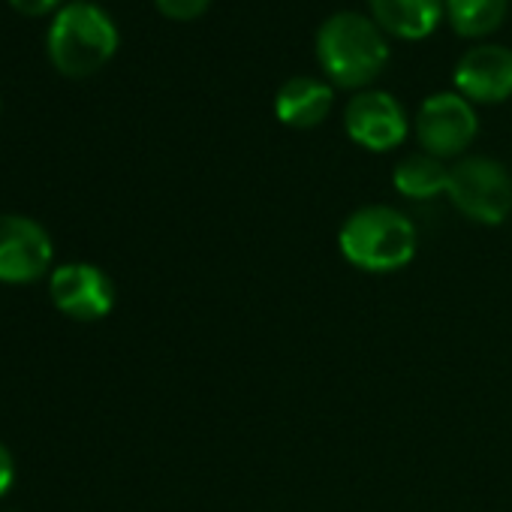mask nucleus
Segmentation results:
<instances>
[{
	"instance_id": "1",
	"label": "nucleus",
	"mask_w": 512,
	"mask_h": 512,
	"mask_svg": "<svg viewBox=\"0 0 512 512\" xmlns=\"http://www.w3.org/2000/svg\"><path fill=\"white\" fill-rule=\"evenodd\" d=\"M314 49L332 88H368L389 64V43L377 22L350 10L320 25Z\"/></svg>"
},
{
	"instance_id": "2",
	"label": "nucleus",
	"mask_w": 512,
	"mask_h": 512,
	"mask_svg": "<svg viewBox=\"0 0 512 512\" xmlns=\"http://www.w3.org/2000/svg\"><path fill=\"white\" fill-rule=\"evenodd\" d=\"M416 226L392 205H362L356 208L338 232V247L344 260L368 275H392L413 263L416 256Z\"/></svg>"
},
{
	"instance_id": "3",
	"label": "nucleus",
	"mask_w": 512,
	"mask_h": 512,
	"mask_svg": "<svg viewBox=\"0 0 512 512\" xmlns=\"http://www.w3.org/2000/svg\"><path fill=\"white\" fill-rule=\"evenodd\" d=\"M46 52L58 73L85 79L115 58L118 28L103 7L91 4V0H70L49 25Z\"/></svg>"
},
{
	"instance_id": "4",
	"label": "nucleus",
	"mask_w": 512,
	"mask_h": 512,
	"mask_svg": "<svg viewBox=\"0 0 512 512\" xmlns=\"http://www.w3.org/2000/svg\"><path fill=\"white\" fill-rule=\"evenodd\" d=\"M446 196L467 220L500 226L512 214V175L494 157H461L449 166Z\"/></svg>"
},
{
	"instance_id": "5",
	"label": "nucleus",
	"mask_w": 512,
	"mask_h": 512,
	"mask_svg": "<svg viewBox=\"0 0 512 512\" xmlns=\"http://www.w3.org/2000/svg\"><path fill=\"white\" fill-rule=\"evenodd\" d=\"M479 133L473 103L458 91L431 94L416 112V139L425 154L437 160L461 157Z\"/></svg>"
},
{
	"instance_id": "6",
	"label": "nucleus",
	"mask_w": 512,
	"mask_h": 512,
	"mask_svg": "<svg viewBox=\"0 0 512 512\" xmlns=\"http://www.w3.org/2000/svg\"><path fill=\"white\" fill-rule=\"evenodd\" d=\"M55 260L52 235L25 214H0V284H34Z\"/></svg>"
},
{
	"instance_id": "7",
	"label": "nucleus",
	"mask_w": 512,
	"mask_h": 512,
	"mask_svg": "<svg viewBox=\"0 0 512 512\" xmlns=\"http://www.w3.org/2000/svg\"><path fill=\"white\" fill-rule=\"evenodd\" d=\"M344 130L359 148L383 154V151L398 148L407 139L410 121H407L404 106L392 94L359 91L344 109Z\"/></svg>"
},
{
	"instance_id": "8",
	"label": "nucleus",
	"mask_w": 512,
	"mask_h": 512,
	"mask_svg": "<svg viewBox=\"0 0 512 512\" xmlns=\"http://www.w3.org/2000/svg\"><path fill=\"white\" fill-rule=\"evenodd\" d=\"M52 305L79 323L103 320L115 308V284L112 278L91 263H64L52 269L49 278Z\"/></svg>"
},
{
	"instance_id": "9",
	"label": "nucleus",
	"mask_w": 512,
	"mask_h": 512,
	"mask_svg": "<svg viewBox=\"0 0 512 512\" xmlns=\"http://www.w3.org/2000/svg\"><path fill=\"white\" fill-rule=\"evenodd\" d=\"M455 88L470 103H503L512 97V49L497 43L473 46L455 67Z\"/></svg>"
},
{
	"instance_id": "10",
	"label": "nucleus",
	"mask_w": 512,
	"mask_h": 512,
	"mask_svg": "<svg viewBox=\"0 0 512 512\" xmlns=\"http://www.w3.org/2000/svg\"><path fill=\"white\" fill-rule=\"evenodd\" d=\"M332 106H335V88L311 76H293L275 94V112L281 124L293 130H311L323 124Z\"/></svg>"
},
{
	"instance_id": "11",
	"label": "nucleus",
	"mask_w": 512,
	"mask_h": 512,
	"mask_svg": "<svg viewBox=\"0 0 512 512\" xmlns=\"http://www.w3.org/2000/svg\"><path fill=\"white\" fill-rule=\"evenodd\" d=\"M377 28L398 40H425L446 16L443 0H368Z\"/></svg>"
},
{
	"instance_id": "12",
	"label": "nucleus",
	"mask_w": 512,
	"mask_h": 512,
	"mask_svg": "<svg viewBox=\"0 0 512 512\" xmlns=\"http://www.w3.org/2000/svg\"><path fill=\"white\" fill-rule=\"evenodd\" d=\"M392 184L401 196L413 199V202H428L440 193H446L449 187V166L431 154H407L395 172H392Z\"/></svg>"
},
{
	"instance_id": "13",
	"label": "nucleus",
	"mask_w": 512,
	"mask_h": 512,
	"mask_svg": "<svg viewBox=\"0 0 512 512\" xmlns=\"http://www.w3.org/2000/svg\"><path fill=\"white\" fill-rule=\"evenodd\" d=\"M446 19L461 37H488L503 25L509 0H443Z\"/></svg>"
},
{
	"instance_id": "14",
	"label": "nucleus",
	"mask_w": 512,
	"mask_h": 512,
	"mask_svg": "<svg viewBox=\"0 0 512 512\" xmlns=\"http://www.w3.org/2000/svg\"><path fill=\"white\" fill-rule=\"evenodd\" d=\"M154 4L172 22H193L211 7V0H154Z\"/></svg>"
},
{
	"instance_id": "15",
	"label": "nucleus",
	"mask_w": 512,
	"mask_h": 512,
	"mask_svg": "<svg viewBox=\"0 0 512 512\" xmlns=\"http://www.w3.org/2000/svg\"><path fill=\"white\" fill-rule=\"evenodd\" d=\"M10 7L22 16L40 19V16H52L64 7V0H10Z\"/></svg>"
},
{
	"instance_id": "16",
	"label": "nucleus",
	"mask_w": 512,
	"mask_h": 512,
	"mask_svg": "<svg viewBox=\"0 0 512 512\" xmlns=\"http://www.w3.org/2000/svg\"><path fill=\"white\" fill-rule=\"evenodd\" d=\"M13 479H16V461H13L10 449L0 443V497L10 491Z\"/></svg>"
}]
</instances>
